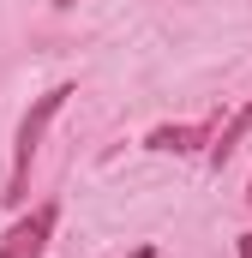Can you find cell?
Returning a JSON list of instances; mask_svg holds the SVG:
<instances>
[{"instance_id": "3", "label": "cell", "mask_w": 252, "mask_h": 258, "mask_svg": "<svg viewBox=\"0 0 252 258\" xmlns=\"http://www.w3.org/2000/svg\"><path fill=\"white\" fill-rule=\"evenodd\" d=\"M240 138H252V102L234 108V114L222 120V132H210V144H204V150H210V168H222V162L240 150Z\"/></svg>"}, {"instance_id": "4", "label": "cell", "mask_w": 252, "mask_h": 258, "mask_svg": "<svg viewBox=\"0 0 252 258\" xmlns=\"http://www.w3.org/2000/svg\"><path fill=\"white\" fill-rule=\"evenodd\" d=\"M204 144H210V126H204V120H198V126H156L144 138V150H162V156H168V150H174V156H192V150H204Z\"/></svg>"}, {"instance_id": "6", "label": "cell", "mask_w": 252, "mask_h": 258, "mask_svg": "<svg viewBox=\"0 0 252 258\" xmlns=\"http://www.w3.org/2000/svg\"><path fill=\"white\" fill-rule=\"evenodd\" d=\"M48 6H54V12H66V6H78V0H48Z\"/></svg>"}, {"instance_id": "7", "label": "cell", "mask_w": 252, "mask_h": 258, "mask_svg": "<svg viewBox=\"0 0 252 258\" xmlns=\"http://www.w3.org/2000/svg\"><path fill=\"white\" fill-rule=\"evenodd\" d=\"M246 204H252V186H246Z\"/></svg>"}, {"instance_id": "2", "label": "cell", "mask_w": 252, "mask_h": 258, "mask_svg": "<svg viewBox=\"0 0 252 258\" xmlns=\"http://www.w3.org/2000/svg\"><path fill=\"white\" fill-rule=\"evenodd\" d=\"M54 222H60V204H36L30 216H18V222L0 234V258H42Z\"/></svg>"}, {"instance_id": "1", "label": "cell", "mask_w": 252, "mask_h": 258, "mask_svg": "<svg viewBox=\"0 0 252 258\" xmlns=\"http://www.w3.org/2000/svg\"><path fill=\"white\" fill-rule=\"evenodd\" d=\"M66 96H72V84H54V90H42L36 102H30V114L18 120V144H12V174H6V204H24L30 198V162H36V150H42V132L48 120L66 108Z\"/></svg>"}, {"instance_id": "5", "label": "cell", "mask_w": 252, "mask_h": 258, "mask_svg": "<svg viewBox=\"0 0 252 258\" xmlns=\"http://www.w3.org/2000/svg\"><path fill=\"white\" fill-rule=\"evenodd\" d=\"M126 258H156V246H132V252H126Z\"/></svg>"}]
</instances>
